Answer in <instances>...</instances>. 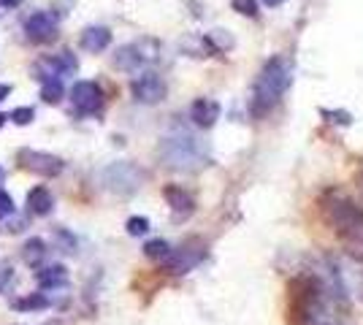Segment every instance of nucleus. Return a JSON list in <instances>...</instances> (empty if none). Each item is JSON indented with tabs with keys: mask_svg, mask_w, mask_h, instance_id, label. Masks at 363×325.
Returning a JSON list of instances; mask_svg holds the SVG:
<instances>
[{
	"mask_svg": "<svg viewBox=\"0 0 363 325\" xmlns=\"http://www.w3.org/2000/svg\"><path fill=\"white\" fill-rule=\"evenodd\" d=\"M0 182H3V168H0Z\"/></svg>",
	"mask_w": 363,
	"mask_h": 325,
	"instance_id": "30",
	"label": "nucleus"
},
{
	"mask_svg": "<svg viewBox=\"0 0 363 325\" xmlns=\"http://www.w3.org/2000/svg\"><path fill=\"white\" fill-rule=\"evenodd\" d=\"M163 198L171 206V212H173L176 220H187V217L195 214V198L190 190H185L179 184H166L163 187Z\"/></svg>",
	"mask_w": 363,
	"mask_h": 325,
	"instance_id": "11",
	"label": "nucleus"
},
{
	"mask_svg": "<svg viewBox=\"0 0 363 325\" xmlns=\"http://www.w3.org/2000/svg\"><path fill=\"white\" fill-rule=\"evenodd\" d=\"M17 160H20V166H22L24 171H30V174H36V176H44V179L60 176L63 171H65V163H63V157H57V154H49V152L20 150Z\"/></svg>",
	"mask_w": 363,
	"mask_h": 325,
	"instance_id": "6",
	"label": "nucleus"
},
{
	"mask_svg": "<svg viewBox=\"0 0 363 325\" xmlns=\"http://www.w3.org/2000/svg\"><path fill=\"white\" fill-rule=\"evenodd\" d=\"M323 287L315 276L298 274L288 282V325H312L320 312Z\"/></svg>",
	"mask_w": 363,
	"mask_h": 325,
	"instance_id": "3",
	"label": "nucleus"
},
{
	"mask_svg": "<svg viewBox=\"0 0 363 325\" xmlns=\"http://www.w3.org/2000/svg\"><path fill=\"white\" fill-rule=\"evenodd\" d=\"M36 279H38V285L41 287H63L65 282H68V271H65V266H49V269H41L38 274H36Z\"/></svg>",
	"mask_w": 363,
	"mask_h": 325,
	"instance_id": "17",
	"label": "nucleus"
},
{
	"mask_svg": "<svg viewBox=\"0 0 363 325\" xmlns=\"http://www.w3.org/2000/svg\"><path fill=\"white\" fill-rule=\"evenodd\" d=\"M146 41H139V44H125L117 49L114 54V68H120L122 74H133V71H139L141 65H146L152 57H155V49H144Z\"/></svg>",
	"mask_w": 363,
	"mask_h": 325,
	"instance_id": "8",
	"label": "nucleus"
},
{
	"mask_svg": "<svg viewBox=\"0 0 363 325\" xmlns=\"http://www.w3.org/2000/svg\"><path fill=\"white\" fill-rule=\"evenodd\" d=\"M33 117H36V111H33L30 106H20V109H14V111H11V117H8V120H11L14 125H30V122H33Z\"/></svg>",
	"mask_w": 363,
	"mask_h": 325,
	"instance_id": "22",
	"label": "nucleus"
},
{
	"mask_svg": "<svg viewBox=\"0 0 363 325\" xmlns=\"http://www.w3.org/2000/svg\"><path fill=\"white\" fill-rule=\"evenodd\" d=\"M163 157L169 160V166L173 168H190V163H203V152L201 144L187 133H176L163 141Z\"/></svg>",
	"mask_w": 363,
	"mask_h": 325,
	"instance_id": "4",
	"label": "nucleus"
},
{
	"mask_svg": "<svg viewBox=\"0 0 363 325\" xmlns=\"http://www.w3.org/2000/svg\"><path fill=\"white\" fill-rule=\"evenodd\" d=\"M203 257H206V244H201V241L193 239V241L182 244L179 250H171V255L163 260V274H169V276L187 274V271H193Z\"/></svg>",
	"mask_w": 363,
	"mask_h": 325,
	"instance_id": "5",
	"label": "nucleus"
},
{
	"mask_svg": "<svg viewBox=\"0 0 363 325\" xmlns=\"http://www.w3.org/2000/svg\"><path fill=\"white\" fill-rule=\"evenodd\" d=\"M11 306H14L17 312H41V309L49 306V299L44 293H30V296H24V299L11 301Z\"/></svg>",
	"mask_w": 363,
	"mask_h": 325,
	"instance_id": "18",
	"label": "nucleus"
},
{
	"mask_svg": "<svg viewBox=\"0 0 363 325\" xmlns=\"http://www.w3.org/2000/svg\"><path fill=\"white\" fill-rule=\"evenodd\" d=\"M47 244H44V239H38V236H33V239H27L22 247V260L27 266H41L44 263V257H47Z\"/></svg>",
	"mask_w": 363,
	"mask_h": 325,
	"instance_id": "16",
	"label": "nucleus"
},
{
	"mask_svg": "<svg viewBox=\"0 0 363 325\" xmlns=\"http://www.w3.org/2000/svg\"><path fill=\"white\" fill-rule=\"evenodd\" d=\"M6 120H8V117H6V114H0V127L6 125Z\"/></svg>",
	"mask_w": 363,
	"mask_h": 325,
	"instance_id": "29",
	"label": "nucleus"
},
{
	"mask_svg": "<svg viewBox=\"0 0 363 325\" xmlns=\"http://www.w3.org/2000/svg\"><path fill=\"white\" fill-rule=\"evenodd\" d=\"M44 65L52 71V76H73L79 71V60L71 51H60V54L49 57V60H44Z\"/></svg>",
	"mask_w": 363,
	"mask_h": 325,
	"instance_id": "15",
	"label": "nucleus"
},
{
	"mask_svg": "<svg viewBox=\"0 0 363 325\" xmlns=\"http://www.w3.org/2000/svg\"><path fill=\"white\" fill-rule=\"evenodd\" d=\"M219 103L212 98H198L193 100V106H190V120H193L195 127H212L215 122L219 120Z\"/></svg>",
	"mask_w": 363,
	"mask_h": 325,
	"instance_id": "12",
	"label": "nucleus"
},
{
	"mask_svg": "<svg viewBox=\"0 0 363 325\" xmlns=\"http://www.w3.org/2000/svg\"><path fill=\"white\" fill-rule=\"evenodd\" d=\"M8 95H11V87H8V84H0V103L8 98Z\"/></svg>",
	"mask_w": 363,
	"mask_h": 325,
	"instance_id": "27",
	"label": "nucleus"
},
{
	"mask_svg": "<svg viewBox=\"0 0 363 325\" xmlns=\"http://www.w3.org/2000/svg\"><path fill=\"white\" fill-rule=\"evenodd\" d=\"M231 6L242 17H258V0H231Z\"/></svg>",
	"mask_w": 363,
	"mask_h": 325,
	"instance_id": "21",
	"label": "nucleus"
},
{
	"mask_svg": "<svg viewBox=\"0 0 363 325\" xmlns=\"http://www.w3.org/2000/svg\"><path fill=\"white\" fill-rule=\"evenodd\" d=\"M11 276H14V271H11V266H8V263H0V290H6V287H8Z\"/></svg>",
	"mask_w": 363,
	"mask_h": 325,
	"instance_id": "25",
	"label": "nucleus"
},
{
	"mask_svg": "<svg viewBox=\"0 0 363 325\" xmlns=\"http://www.w3.org/2000/svg\"><path fill=\"white\" fill-rule=\"evenodd\" d=\"M22 0H0V8H17Z\"/></svg>",
	"mask_w": 363,
	"mask_h": 325,
	"instance_id": "26",
	"label": "nucleus"
},
{
	"mask_svg": "<svg viewBox=\"0 0 363 325\" xmlns=\"http://www.w3.org/2000/svg\"><path fill=\"white\" fill-rule=\"evenodd\" d=\"M263 3H266L268 8H277V6H282V3H285V0H263Z\"/></svg>",
	"mask_w": 363,
	"mask_h": 325,
	"instance_id": "28",
	"label": "nucleus"
},
{
	"mask_svg": "<svg viewBox=\"0 0 363 325\" xmlns=\"http://www.w3.org/2000/svg\"><path fill=\"white\" fill-rule=\"evenodd\" d=\"M320 214L328 225L337 230V236L344 239L353 247H361L363 241V206H358L355 200H350L347 196H341L337 190L323 193L320 200Z\"/></svg>",
	"mask_w": 363,
	"mask_h": 325,
	"instance_id": "2",
	"label": "nucleus"
},
{
	"mask_svg": "<svg viewBox=\"0 0 363 325\" xmlns=\"http://www.w3.org/2000/svg\"><path fill=\"white\" fill-rule=\"evenodd\" d=\"M144 255L149 257V260H166L171 255V244L166 241V239H152V241H146L144 244Z\"/></svg>",
	"mask_w": 363,
	"mask_h": 325,
	"instance_id": "20",
	"label": "nucleus"
},
{
	"mask_svg": "<svg viewBox=\"0 0 363 325\" xmlns=\"http://www.w3.org/2000/svg\"><path fill=\"white\" fill-rule=\"evenodd\" d=\"M125 228H128L130 236H144L146 230H149V220H146V217H130Z\"/></svg>",
	"mask_w": 363,
	"mask_h": 325,
	"instance_id": "23",
	"label": "nucleus"
},
{
	"mask_svg": "<svg viewBox=\"0 0 363 325\" xmlns=\"http://www.w3.org/2000/svg\"><path fill=\"white\" fill-rule=\"evenodd\" d=\"M82 49L93 51H103L109 44H111V30L109 27H100V25H93V27H84V33H82Z\"/></svg>",
	"mask_w": 363,
	"mask_h": 325,
	"instance_id": "13",
	"label": "nucleus"
},
{
	"mask_svg": "<svg viewBox=\"0 0 363 325\" xmlns=\"http://www.w3.org/2000/svg\"><path fill=\"white\" fill-rule=\"evenodd\" d=\"M293 81L291 63L285 57H271L266 65L261 68V74L255 79V87H252V103H249V111L255 120H263L268 111L285 98L288 87Z\"/></svg>",
	"mask_w": 363,
	"mask_h": 325,
	"instance_id": "1",
	"label": "nucleus"
},
{
	"mask_svg": "<svg viewBox=\"0 0 363 325\" xmlns=\"http://www.w3.org/2000/svg\"><path fill=\"white\" fill-rule=\"evenodd\" d=\"M71 103L82 114H95L103 106V90L95 81H76L71 90Z\"/></svg>",
	"mask_w": 363,
	"mask_h": 325,
	"instance_id": "9",
	"label": "nucleus"
},
{
	"mask_svg": "<svg viewBox=\"0 0 363 325\" xmlns=\"http://www.w3.org/2000/svg\"><path fill=\"white\" fill-rule=\"evenodd\" d=\"M27 209L33 212V214H38V217H47L52 214V209H54V198H52V193H49V187H33L30 193H27Z\"/></svg>",
	"mask_w": 363,
	"mask_h": 325,
	"instance_id": "14",
	"label": "nucleus"
},
{
	"mask_svg": "<svg viewBox=\"0 0 363 325\" xmlns=\"http://www.w3.org/2000/svg\"><path fill=\"white\" fill-rule=\"evenodd\" d=\"M41 100H47L49 106L60 103L63 100V81L60 76H47L44 84H41Z\"/></svg>",
	"mask_w": 363,
	"mask_h": 325,
	"instance_id": "19",
	"label": "nucleus"
},
{
	"mask_svg": "<svg viewBox=\"0 0 363 325\" xmlns=\"http://www.w3.org/2000/svg\"><path fill=\"white\" fill-rule=\"evenodd\" d=\"M17 212V206H14V198L6 193V190H0V220L3 217H11Z\"/></svg>",
	"mask_w": 363,
	"mask_h": 325,
	"instance_id": "24",
	"label": "nucleus"
},
{
	"mask_svg": "<svg viewBox=\"0 0 363 325\" xmlns=\"http://www.w3.org/2000/svg\"><path fill=\"white\" fill-rule=\"evenodd\" d=\"M130 93H133V98L139 100V103L155 106V103L166 100V95H169V84L163 81V76L160 74L144 71V74L136 76V79L130 81Z\"/></svg>",
	"mask_w": 363,
	"mask_h": 325,
	"instance_id": "7",
	"label": "nucleus"
},
{
	"mask_svg": "<svg viewBox=\"0 0 363 325\" xmlns=\"http://www.w3.org/2000/svg\"><path fill=\"white\" fill-rule=\"evenodd\" d=\"M24 33L36 44H52L57 41V19L49 11H38L24 22Z\"/></svg>",
	"mask_w": 363,
	"mask_h": 325,
	"instance_id": "10",
	"label": "nucleus"
}]
</instances>
